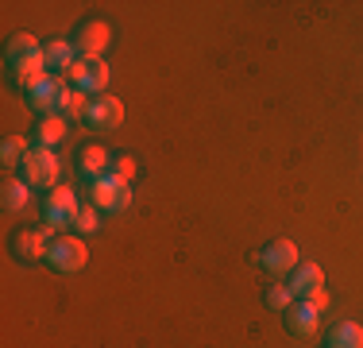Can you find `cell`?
I'll return each instance as SVG.
<instances>
[{"instance_id":"1","label":"cell","mask_w":363,"mask_h":348,"mask_svg":"<svg viewBox=\"0 0 363 348\" xmlns=\"http://www.w3.org/2000/svg\"><path fill=\"white\" fill-rule=\"evenodd\" d=\"M47 263L55 267V271H62V275H74V271H82V267L89 263V248H85V240H77V236H55L50 248H47Z\"/></svg>"},{"instance_id":"2","label":"cell","mask_w":363,"mask_h":348,"mask_svg":"<svg viewBox=\"0 0 363 348\" xmlns=\"http://www.w3.org/2000/svg\"><path fill=\"white\" fill-rule=\"evenodd\" d=\"M58 174H62V163H58L55 147H31L23 159V182L28 186H55Z\"/></svg>"},{"instance_id":"3","label":"cell","mask_w":363,"mask_h":348,"mask_svg":"<svg viewBox=\"0 0 363 348\" xmlns=\"http://www.w3.org/2000/svg\"><path fill=\"white\" fill-rule=\"evenodd\" d=\"M93 205H97V209H108V213H124V209L132 205V186L108 170L105 178L93 182Z\"/></svg>"},{"instance_id":"4","label":"cell","mask_w":363,"mask_h":348,"mask_svg":"<svg viewBox=\"0 0 363 348\" xmlns=\"http://www.w3.org/2000/svg\"><path fill=\"white\" fill-rule=\"evenodd\" d=\"M77 194L70 186H55V194L47 197V205H43V217H47V229H74V217H77Z\"/></svg>"},{"instance_id":"5","label":"cell","mask_w":363,"mask_h":348,"mask_svg":"<svg viewBox=\"0 0 363 348\" xmlns=\"http://www.w3.org/2000/svg\"><path fill=\"white\" fill-rule=\"evenodd\" d=\"M66 77H74V85H77L82 93H105L112 74H108V62H105V58H77Z\"/></svg>"},{"instance_id":"6","label":"cell","mask_w":363,"mask_h":348,"mask_svg":"<svg viewBox=\"0 0 363 348\" xmlns=\"http://www.w3.org/2000/svg\"><path fill=\"white\" fill-rule=\"evenodd\" d=\"M85 124L97 128V132H116V128L124 124V104H120L116 97L89 101V109H85Z\"/></svg>"},{"instance_id":"7","label":"cell","mask_w":363,"mask_h":348,"mask_svg":"<svg viewBox=\"0 0 363 348\" xmlns=\"http://www.w3.org/2000/svg\"><path fill=\"white\" fill-rule=\"evenodd\" d=\"M66 97V82H62V74H47L43 82H35L28 89V101H31V109H39V112H47L50 116V109H58Z\"/></svg>"},{"instance_id":"8","label":"cell","mask_w":363,"mask_h":348,"mask_svg":"<svg viewBox=\"0 0 363 348\" xmlns=\"http://www.w3.org/2000/svg\"><path fill=\"white\" fill-rule=\"evenodd\" d=\"M108 43H112L108 23H101V20L82 23V28H77V58H101Z\"/></svg>"},{"instance_id":"9","label":"cell","mask_w":363,"mask_h":348,"mask_svg":"<svg viewBox=\"0 0 363 348\" xmlns=\"http://www.w3.org/2000/svg\"><path fill=\"white\" fill-rule=\"evenodd\" d=\"M286 286L294 290V298H309V302H313L317 294H325V271L317 263H298V267H294V278Z\"/></svg>"},{"instance_id":"10","label":"cell","mask_w":363,"mask_h":348,"mask_svg":"<svg viewBox=\"0 0 363 348\" xmlns=\"http://www.w3.org/2000/svg\"><path fill=\"white\" fill-rule=\"evenodd\" d=\"M259 259H263V267H267L271 275L294 271V267H298V244H294V240H271Z\"/></svg>"},{"instance_id":"11","label":"cell","mask_w":363,"mask_h":348,"mask_svg":"<svg viewBox=\"0 0 363 348\" xmlns=\"http://www.w3.org/2000/svg\"><path fill=\"white\" fill-rule=\"evenodd\" d=\"M286 325H290V333H298V337H313L317 325H321V306H313L309 298H298L286 310Z\"/></svg>"},{"instance_id":"12","label":"cell","mask_w":363,"mask_h":348,"mask_svg":"<svg viewBox=\"0 0 363 348\" xmlns=\"http://www.w3.org/2000/svg\"><path fill=\"white\" fill-rule=\"evenodd\" d=\"M50 236H55V229H43V232H16L12 248H16V256H20V259H47Z\"/></svg>"},{"instance_id":"13","label":"cell","mask_w":363,"mask_h":348,"mask_svg":"<svg viewBox=\"0 0 363 348\" xmlns=\"http://www.w3.org/2000/svg\"><path fill=\"white\" fill-rule=\"evenodd\" d=\"M12 66H16V82H20L23 89H31L35 82H43V77L50 74L47 55H43V47H39V50H31V55H23L20 62H12Z\"/></svg>"},{"instance_id":"14","label":"cell","mask_w":363,"mask_h":348,"mask_svg":"<svg viewBox=\"0 0 363 348\" xmlns=\"http://www.w3.org/2000/svg\"><path fill=\"white\" fill-rule=\"evenodd\" d=\"M43 55H47V66L55 70V74H70V66L77 62V47L66 39H55L43 47Z\"/></svg>"},{"instance_id":"15","label":"cell","mask_w":363,"mask_h":348,"mask_svg":"<svg viewBox=\"0 0 363 348\" xmlns=\"http://www.w3.org/2000/svg\"><path fill=\"white\" fill-rule=\"evenodd\" d=\"M112 170V155L105 151V147H85L82 151V174L89 182H97V178H105V174Z\"/></svg>"},{"instance_id":"16","label":"cell","mask_w":363,"mask_h":348,"mask_svg":"<svg viewBox=\"0 0 363 348\" xmlns=\"http://www.w3.org/2000/svg\"><path fill=\"white\" fill-rule=\"evenodd\" d=\"M35 139H39V147L62 143V139H66V116H62V112H50V116H43L39 128H35Z\"/></svg>"},{"instance_id":"17","label":"cell","mask_w":363,"mask_h":348,"mask_svg":"<svg viewBox=\"0 0 363 348\" xmlns=\"http://www.w3.org/2000/svg\"><path fill=\"white\" fill-rule=\"evenodd\" d=\"M28 197H31V186L23 178H8L4 182V209L8 213H20V209L28 205Z\"/></svg>"},{"instance_id":"18","label":"cell","mask_w":363,"mask_h":348,"mask_svg":"<svg viewBox=\"0 0 363 348\" xmlns=\"http://www.w3.org/2000/svg\"><path fill=\"white\" fill-rule=\"evenodd\" d=\"M333 348H363V325L356 321H340V325L333 329Z\"/></svg>"},{"instance_id":"19","label":"cell","mask_w":363,"mask_h":348,"mask_svg":"<svg viewBox=\"0 0 363 348\" xmlns=\"http://www.w3.org/2000/svg\"><path fill=\"white\" fill-rule=\"evenodd\" d=\"M28 139L23 136H8L4 143H0V163H4V167H20L23 159H28Z\"/></svg>"},{"instance_id":"20","label":"cell","mask_w":363,"mask_h":348,"mask_svg":"<svg viewBox=\"0 0 363 348\" xmlns=\"http://www.w3.org/2000/svg\"><path fill=\"white\" fill-rule=\"evenodd\" d=\"M85 109H89V101H85L82 89H66L62 104H58V112H62V116H82V120H85Z\"/></svg>"},{"instance_id":"21","label":"cell","mask_w":363,"mask_h":348,"mask_svg":"<svg viewBox=\"0 0 363 348\" xmlns=\"http://www.w3.org/2000/svg\"><path fill=\"white\" fill-rule=\"evenodd\" d=\"M31 50H39V43H35V35H28V31H20L12 43H8V58H12V62H20V58L31 55Z\"/></svg>"},{"instance_id":"22","label":"cell","mask_w":363,"mask_h":348,"mask_svg":"<svg viewBox=\"0 0 363 348\" xmlns=\"http://www.w3.org/2000/svg\"><path fill=\"white\" fill-rule=\"evenodd\" d=\"M74 229H77V232H85V236H89V232H97V229H101L97 205H82V209H77V217H74Z\"/></svg>"},{"instance_id":"23","label":"cell","mask_w":363,"mask_h":348,"mask_svg":"<svg viewBox=\"0 0 363 348\" xmlns=\"http://www.w3.org/2000/svg\"><path fill=\"white\" fill-rule=\"evenodd\" d=\"M294 302H298V298H294L290 286H271V290H267V306H271V310H282V313H286Z\"/></svg>"},{"instance_id":"24","label":"cell","mask_w":363,"mask_h":348,"mask_svg":"<svg viewBox=\"0 0 363 348\" xmlns=\"http://www.w3.org/2000/svg\"><path fill=\"white\" fill-rule=\"evenodd\" d=\"M112 174H116V178H124V182H132L135 159H132V155H116V159H112Z\"/></svg>"},{"instance_id":"25","label":"cell","mask_w":363,"mask_h":348,"mask_svg":"<svg viewBox=\"0 0 363 348\" xmlns=\"http://www.w3.org/2000/svg\"><path fill=\"white\" fill-rule=\"evenodd\" d=\"M328 348H333V344H328Z\"/></svg>"}]
</instances>
